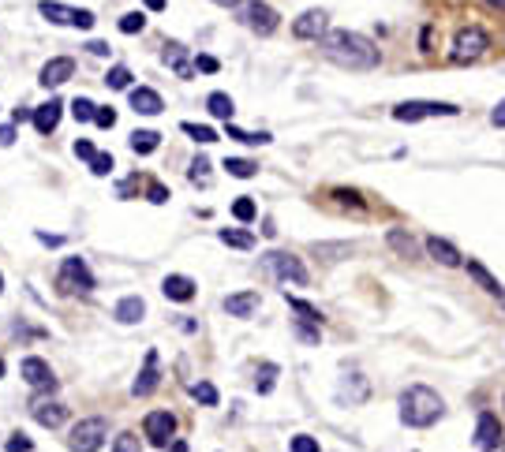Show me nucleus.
Listing matches in <instances>:
<instances>
[{
	"label": "nucleus",
	"instance_id": "1",
	"mask_svg": "<svg viewBox=\"0 0 505 452\" xmlns=\"http://www.w3.org/2000/svg\"><path fill=\"white\" fill-rule=\"evenodd\" d=\"M322 52H326V60H334L337 68H348V71H370L378 64L375 42L356 30H329L322 37Z\"/></svg>",
	"mask_w": 505,
	"mask_h": 452
},
{
	"label": "nucleus",
	"instance_id": "2",
	"mask_svg": "<svg viewBox=\"0 0 505 452\" xmlns=\"http://www.w3.org/2000/svg\"><path fill=\"white\" fill-rule=\"evenodd\" d=\"M442 396H438L434 389H427V385H408V389L401 393V422L404 427H434L438 419H442Z\"/></svg>",
	"mask_w": 505,
	"mask_h": 452
},
{
	"label": "nucleus",
	"instance_id": "3",
	"mask_svg": "<svg viewBox=\"0 0 505 452\" xmlns=\"http://www.w3.org/2000/svg\"><path fill=\"white\" fill-rule=\"evenodd\" d=\"M57 288L60 291H68V296H90L94 291V273L86 270V262L83 258H64L60 265V277H57Z\"/></svg>",
	"mask_w": 505,
	"mask_h": 452
},
{
	"label": "nucleus",
	"instance_id": "4",
	"mask_svg": "<svg viewBox=\"0 0 505 452\" xmlns=\"http://www.w3.org/2000/svg\"><path fill=\"white\" fill-rule=\"evenodd\" d=\"M490 49V34L483 26H464L453 37V60L457 64H468V60H480L483 52Z\"/></svg>",
	"mask_w": 505,
	"mask_h": 452
},
{
	"label": "nucleus",
	"instance_id": "5",
	"mask_svg": "<svg viewBox=\"0 0 505 452\" xmlns=\"http://www.w3.org/2000/svg\"><path fill=\"white\" fill-rule=\"evenodd\" d=\"M262 265L277 277V281L307 284V270H303V262L292 258V255H285V250H266V255H262Z\"/></svg>",
	"mask_w": 505,
	"mask_h": 452
},
{
	"label": "nucleus",
	"instance_id": "6",
	"mask_svg": "<svg viewBox=\"0 0 505 452\" xmlns=\"http://www.w3.org/2000/svg\"><path fill=\"white\" fill-rule=\"evenodd\" d=\"M105 434H109L105 419H83V422L72 430L68 448H72V452H98V448L105 445Z\"/></svg>",
	"mask_w": 505,
	"mask_h": 452
},
{
	"label": "nucleus",
	"instance_id": "7",
	"mask_svg": "<svg viewBox=\"0 0 505 452\" xmlns=\"http://www.w3.org/2000/svg\"><path fill=\"white\" fill-rule=\"evenodd\" d=\"M457 112H460L457 105H446V101H404L393 109V120L416 124V120H427V116H457Z\"/></svg>",
	"mask_w": 505,
	"mask_h": 452
},
{
	"label": "nucleus",
	"instance_id": "8",
	"mask_svg": "<svg viewBox=\"0 0 505 452\" xmlns=\"http://www.w3.org/2000/svg\"><path fill=\"white\" fill-rule=\"evenodd\" d=\"M42 16L49 23H60V26H79V30H90L94 26V11H86V8H64L57 4V0H42Z\"/></svg>",
	"mask_w": 505,
	"mask_h": 452
},
{
	"label": "nucleus",
	"instance_id": "9",
	"mask_svg": "<svg viewBox=\"0 0 505 452\" xmlns=\"http://www.w3.org/2000/svg\"><path fill=\"white\" fill-rule=\"evenodd\" d=\"M240 19H244L255 34H273L277 23H281V16H277L270 4H262V0H247V4L240 8Z\"/></svg>",
	"mask_w": 505,
	"mask_h": 452
},
{
	"label": "nucleus",
	"instance_id": "10",
	"mask_svg": "<svg viewBox=\"0 0 505 452\" xmlns=\"http://www.w3.org/2000/svg\"><path fill=\"white\" fill-rule=\"evenodd\" d=\"M142 430H146V437H150V445H169V437L176 434V419L169 415V411H150L146 415V422H142Z\"/></svg>",
	"mask_w": 505,
	"mask_h": 452
},
{
	"label": "nucleus",
	"instance_id": "11",
	"mask_svg": "<svg viewBox=\"0 0 505 452\" xmlns=\"http://www.w3.org/2000/svg\"><path fill=\"white\" fill-rule=\"evenodd\" d=\"M292 34L296 37H303V42H318V37H326L329 30H326V11L322 8H311V11H303V16L292 23Z\"/></svg>",
	"mask_w": 505,
	"mask_h": 452
},
{
	"label": "nucleus",
	"instance_id": "12",
	"mask_svg": "<svg viewBox=\"0 0 505 452\" xmlns=\"http://www.w3.org/2000/svg\"><path fill=\"white\" fill-rule=\"evenodd\" d=\"M498 441H501V422H498V415L483 411L480 422H475V448H480V452H494Z\"/></svg>",
	"mask_w": 505,
	"mask_h": 452
},
{
	"label": "nucleus",
	"instance_id": "13",
	"mask_svg": "<svg viewBox=\"0 0 505 452\" xmlns=\"http://www.w3.org/2000/svg\"><path fill=\"white\" fill-rule=\"evenodd\" d=\"M23 378H26V385H34V389H57V381H52V370H49V363L45 359H38V355H30V359H23Z\"/></svg>",
	"mask_w": 505,
	"mask_h": 452
},
{
	"label": "nucleus",
	"instance_id": "14",
	"mask_svg": "<svg viewBox=\"0 0 505 452\" xmlns=\"http://www.w3.org/2000/svg\"><path fill=\"white\" fill-rule=\"evenodd\" d=\"M72 75H75V60H68V57H57V60H49L45 68H42V75H38V83H42V86L49 90V86H64Z\"/></svg>",
	"mask_w": 505,
	"mask_h": 452
},
{
	"label": "nucleus",
	"instance_id": "15",
	"mask_svg": "<svg viewBox=\"0 0 505 452\" xmlns=\"http://www.w3.org/2000/svg\"><path fill=\"white\" fill-rule=\"evenodd\" d=\"M157 381H161V374H157V352L150 348V352H146L142 370H139V378H135V385H131V393H135V396H150L157 389Z\"/></svg>",
	"mask_w": 505,
	"mask_h": 452
},
{
	"label": "nucleus",
	"instance_id": "16",
	"mask_svg": "<svg viewBox=\"0 0 505 452\" xmlns=\"http://www.w3.org/2000/svg\"><path fill=\"white\" fill-rule=\"evenodd\" d=\"M161 291H165V299H172V303H188V299H195V281H191V277L172 273V277L161 281Z\"/></svg>",
	"mask_w": 505,
	"mask_h": 452
},
{
	"label": "nucleus",
	"instance_id": "17",
	"mask_svg": "<svg viewBox=\"0 0 505 452\" xmlns=\"http://www.w3.org/2000/svg\"><path fill=\"white\" fill-rule=\"evenodd\" d=\"M468 277H472V281L487 291V296H498V299H505V288H501V281H498V277H490V270H487L483 262L468 258Z\"/></svg>",
	"mask_w": 505,
	"mask_h": 452
},
{
	"label": "nucleus",
	"instance_id": "18",
	"mask_svg": "<svg viewBox=\"0 0 505 452\" xmlns=\"http://www.w3.org/2000/svg\"><path fill=\"white\" fill-rule=\"evenodd\" d=\"M427 255H431L438 265H449V270H453V265H460V250L449 243V239L431 236V239H427Z\"/></svg>",
	"mask_w": 505,
	"mask_h": 452
},
{
	"label": "nucleus",
	"instance_id": "19",
	"mask_svg": "<svg viewBox=\"0 0 505 452\" xmlns=\"http://www.w3.org/2000/svg\"><path fill=\"white\" fill-rule=\"evenodd\" d=\"M131 109L142 112V116H157L165 105H161V98H157L150 86H135V90H131Z\"/></svg>",
	"mask_w": 505,
	"mask_h": 452
},
{
	"label": "nucleus",
	"instance_id": "20",
	"mask_svg": "<svg viewBox=\"0 0 505 452\" xmlns=\"http://www.w3.org/2000/svg\"><path fill=\"white\" fill-rule=\"evenodd\" d=\"M225 311L232 318H251L259 311V291H236V296L225 299Z\"/></svg>",
	"mask_w": 505,
	"mask_h": 452
},
{
	"label": "nucleus",
	"instance_id": "21",
	"mask_svg": "<svg viewBox=\"0 0 505 452\" xmlns=\"http://www.w3.org/2000/svg\"><path fill=\"white\" fill-rule=\"evenodd\" d=\"M60 109H64L60 101L38 105V109H34V127L42 131V135H52V131H57V124H60Z\"/></svg>",
	"mask_w": 505,
	"mask_h": 452
},
{
	"label": "nucleus",
	"instance_id": "22",
	"mask_svg": "<svg viewBox=\"0 0 505 452\" xmlns=\"http://www.w3.org/2000/svg\"><path fill=\"white\" fill-rule=\"evenodd\" d=\"M142 314H146V303L139 296H124L120 303H116V311H113V318H116V322H124V325H135Z\"/></svg>",
	"mask_w": 505,
	"mask_h": 452
},
{
	"label": "nucleus",
	"instance_id": "23",
	"mask_svg": "<svg viewBox=\"0 0 505 452\" xmlns=\"http://www.w3.org/2000/svg\"><path fill=\"white\" fill-rule=\"evenodd\" d=\"M34 419L42 422V427L57 430L60 422L68 419V407H64V404H34Z\"/></svg>",
	"mask_w": 505,
	"mask_h": 452
},
{
	"label": "nucleus",
	"instance_id": "24",
	"mask_svg": "<svg viewBox=\"0 0 505 452\" xmlns=\"http://www.w3.org/2000/svg\"><path fill=\"white\" fill-rule=\"evenodd\" d=\"M385 239H390V247L397 250V255H404V258H416L419 255V243L404 228H390V236H385Z\"/></svg>",
	"mask_w": 505,
	"mask_h": 452
},
{
	"label": "nucleus",
	"instance_id": "25",
	"mask_svg": "<svg viewBox=\"0 0 505 452\" xmlns=\"http://www.w3.org/2000/svg\"><path fill=\"white\" fill-rule=\"evenodd\" d=\"M206 109H210V116H217V120H225V124H229L232 112H236V105H232L229 94H210V98H206Z\"/></svg>",
	"mask_w": 505,
	"mask_h": 452
},
{
	"label": "nucleus",
	"instance_id": "26",
	"mask_svg": "<svg viewBox=\"0 0 505 452\" xmlns=\"http://www.w3.org/2000/svg\"><path fill=\"white\" fill-rule=\"evenodd\" d=\"M217 239H221V243H229V247H240V250H251V247H255V236H251V232H240V228H221Z\"/></svg>",
	"mask_w": 505,
	"mask_h": 452
},
{
	"label": "nucleus",
	"instance_id": "27",
	"mask_svg": "<svg viewBox=\"0 0 505 452\" xmlns=\"http://www.w3.org/2000/svg\"><path fill=\"white\" fill-rule=\"evenodd\" d=\"M225 168H229V176H236V180H251L259 172V165L244 161V157H225Z\"/></svg>",
	"mask_w": 505,
	"mask_h": 452
},
{
	"label": "nucleus",
	"instance_id": "28",
	"mask_svg": "<svg viewBox=\"0 0 505 452\" xmlns=\"http://www.w3.org/2000/svg\"><path fill=\"white\" fill-rule=\"evenodd\" d=\"M157 142H161L157 131H135V135H131V150H135V153H154Z\"/></svg>",
	"mask_w": 505,
	"mask_h": 452
},
{
	"label": "nucleus",
	"instance_id": "29",
	"mask_svg": "<svg viewBox=\"0 0 505 452\" xmlns=\"http://www.w3.org/2000/svg\"><path fill=\"white\" fill-rule=\"evenodd\" d=\"M277 374H281V370H277L273 363H262V366H259V374H255V389H259L262 396H266V393H273Z\"/></svg>",
	"mask_w": 505,
	"mask_h": 452
},
{
	"label": "nucleus",
	"instance_id": "30",
	"mask_svg": "<svg viewBox=\"0 0 505 452\" xmlns=\"http://www.w3.org/2000/svg\"><path fill=\"white\" fill-rule=\"evenodd\" d=\"M288 307L300 314L296 322H311V325H318V322H322V311H318V307H311V303H303V299H296V296L288 299Z\"/></svg>",
	"mask_w": 505,
	"mask_h": 452
},
{
	"label": "nucleus",
	"instance_id": "31",
	"mask_svg": "<svg viewBox=\"0 0 505 452\" xmlns=\"http://www.w3.org/2000/svg\"><path fill=\"white\" fill-rule=\"evenodd\" d=\"M225 131H229V139H236V142H247V146H266V142H270V135H266V131H259V135H251V131H240V127H225Z\"/></svg>",
	"mask_w": 505,
	"mask_h": 452
},
{
	"label": "nucleus",
	"instance_id": "32",
	"mask_svg": "<svg viewBox=\"0 0 505 452\" xmlns=\"http://www.w3.org/2000/svg\"><path fill=\"white\" fill-rule=\"evenodd\" d=\"M165 60L172 64V68H176V75H183V79L191 75V68H188V64H183V45H176V42H172V45L165 49Z\"/></svg>",
	"mask_w": 505,
	"mask_h": 452
},
{
	"label": "nucleus",
	"instance_id": "33",
	"mask_svg": "<svg viewBox=\"0 0 505 452\" xmlns=\"http://www.w3.org/2000/svg\"><path fill=\"white\" fill-rule=\"evenodd\" d=\"M191 396H195V400H203L206 407L217 404V389H214L210 381H195V385H191Z\"/></svg>",
	"mask_w": 505,
	"mask_h": 452
},
{
	"label": "nucleus",
	"instance_id": "34",
	"mask_svg": "<svg viewBox=\"0 0 505 452\" xmlns=\"http://www.w3.org/2000/svg\"><path fill=\"white\" fill-rule=\"evenodd\" d=\"M72 116H75V120H94V116H98V105L90 101V98H75V101H72Z\"/></svg>",
	"mask_w": 505,
	"mask_h": 452
},
{
	"label": "nucleus",
	"instance_id": "35",
	"mask_svg": "<svg viewBox=\"0 0 505 452\" xmlns=\"http://www.w3.org/2000/svg\"><path fill=\"white\" fill-rule=\"evenodd\" d=\"M232 217H236V221H244V224H247V221H255V202H251L247 195H244V198H236V202H232Z\"/></svg>",
	"mask_w": 505,
	"mask_h": 452
},
{
	"label": "nucleus",
	"instance_id": "36",
	"mask_svg": "<svg viewBox=\"0 0 505 452\" xmlns=\"http://www.w3.org/2000/svg\"><path fill=\"white\" fill-rule=\"evenodd\" d=\"M183 135H191L195 142H217L214 127H198V124H183Z\"/></svg>",
	"mask_w": 505,
	"mask_h": 452
},
{
	"label": "nucleus",
	"instance_id": "37",
	"mask_svg": "<svg viewBox=\"0 0 505 452\" xmlns=\"http://www.w3.org/2000/svg\"><path fill=\"white\" fill-rule=\"evenodd\" d=\"M188 176H191V183H210V161H206V157H195Z\"/></svg>",
	"mask_w": 505,
	"mask_h": 452
},
{
	"label": "nucleus",
	"instance_id": "38",
	"mask_svg": "<svg viewBox=\"0 0 505 452\" xmlns=\"http://www.w3.org/2000/svg\"><path fill=\"white\" fill-rule=\"evenodd\" d=\"M105 83H109L113 90H127L131 86V71L127 68H113L109 75H105Z\"/></svg>",
	"mask_w": 505,
	"mask_h": 452
},
{
	"label": "nucleus",
	"instance_id": "39",
	"mask_svg": "<svg viewBox=\"0 0 505 452\" xmlns=\"http://www.w3.org/2000/svg\"><path fill=\"white\" fill-rule=\"evenodd\" d=\"M288 448L292 452H322V448H318V441H314V437H307V434H296L288 441Z\"/></svg>",
	"mask_w": 505,
	"mask_h": 452
},
{
	"label": "nucleus",
	"instance_id": "40",
	"mask_svg": "<svg viewBox=\"0 0 505 452\" xmlns=\"http://www.w3.org/2000/svg\"><path fill=\"white\" fill-rule=\"evenodd\" d=\"M142 26H146V16H139V11H127V16L120 19V30L124 34H139Z\"/></svg>",
	"mask_w": 505,
	"mask_h": 452
},
{
	"label": "nucleus",
	"instance_id": "41",
	"mask_svg": "<svg viewBox=\"0 0 505 452\" xmlns=\"http://www.w3.org/2000/svg\"><path fill=\"white\" fill-rule=\"evenodd\" d=\"M296 337L307 340V344H318V340H322V329L311 325V322H296Z\"/></svg>",
	"mask_w": 505,
	"mask_h": 452
},
{
	"label": "nucleus",
	"instance_id": "42",
	"mask_svg": "<svg viewBox=\"0 0 505 452\" xmlns=\"http://www.w3.org/2000/svg\"><path fill=\"white\" fill-rule=\"evenodd\" d=\"M113 452H142L139 437L135 434H120V437H116V445H113Z\"/></svg>",
	"mask_w": 505,
	"mask_h": 452
},
{
	"label": "nucleus",
	"instance_id": "43",
	"mask_svg": "<svg viewBox=\"0 0 505 452\" xmlns=\"http://www.w3.org/2000/svg\"><path fill=\"white\" fill-rule=\"evenodd\" d=\"M90 172H94V176H109V172H113V157L109 153H98L94 161H90Z\"/></svg>",
	"mask_w": 505,
	"mask_h": 452
},
{
	"label": "nucleus",
	"instance_id": "44",
	"mask_svg": "<svg viewBox=\"0 0 505 452\" xmlns=\"http://www.w3.org/2000/svg\"><path fill=\"white\" fill-rule=\"evenodd\" d=\"M334 198H337L341 206H352V209H360V206H363V198H360V195H356V191H344V187H337V191H334Z\"/></svg>",
	"mask_w": 505,
	"mask_h": 452
},
{
	"label": "nucleus",
	"instance_id": "45",
	"mask_svg": "<svg viewBox=\"0 0 505 452\" xmlns=\"http://www.w3.org/2000/svg\"><path fill=\"white\" fill-rule=\"evenodd\" d=\"M4 448H8V452H30L34 445H30V437H26V434H11Z\"/></svg>",
	"mask_w": 505,
	"mask_h": 452
},
{
	"label": "nucleus",
	"instance_id": "46",
	"mask_svg": "<svg viewBox=\"0 0 505 452\" xmlns=\"http://www.w3.org/2000/svg\"><path fill=\"white\" fill-rule=\"evenodd\" d=\"M146 195H150V202H154V206L169 202V187H161V183H150V187H146Z\"/></svg>",
	"mask_w": 505,
	"mask_h": 452
},
{
	"label": "nucleus",
	"instance_id": "47",
	"mask_svg": "<svg viewBox=\"0 0 505 452\" xmlns=\"http://www.w3.org/2000/svg\"><path fill=\"white\" fill-rule=\"evenodd\" d=\"M75 157H83V161H94L98 153H94V146H90L86 139H79V142H75Z\"/></svg>",
	"mask_w": 505,
	"mask_h": 452
},
{
	"label": "nucleus",
	"instance_id": "48",
	"mask_svg": "<svg viewBox=\"0 0 505 452\" xmlns=\"http://www.w3.org/2000/svg\"><path fill=\"white\" fill-rule=\"evenodd\" d=\"M94 124H98V127H105V131H109V127L116 124V112H113V109H98V116H94Z\"/></svg>",
	"mask_w": 505,
	"mask_h": 452
},
{
	"label": "nucleus",
	"instance_id": "49",
	"mask_svg": "<svg viewBox=\"0 0 505 452\" xmlns=\"http://www.w3.org/2000/svg\"><path fill=\"white\" fill-rule=\"evenodd\" d=\"M195 68H198V71H206V75H214V71L221 68V64H217L214 57H195Z\"/></svg>",
	"mask_w": 505,
	"mask_h": 452
},
{
	"label": "nucleus",
	"instance_id": "50",
	"mask_svg": "<svg viewBox=\"0 0 505 452\" xmlns=\"http://www.w3.org/2000/svg\"><path fill=\"white\" fill-rule=\"evenodd\" d=\"M490 124H494V127H505V98L498 101V109L490 112Z\"/></svg>",
	"mask_w": 505,
	"mask_h": 452
},
{
	"label": "nucleus",
	"instance_id": "51",
	"mask_svg": "<svg viewBox=\"0 0 505 452\" xmlns=\"http://www.w3.org/2000/svg\"><path fill=\"white\" fill-rule=\"evenodd\" d=\"M16 142V127H0V146H11Z\"/></svg>",
	"mask_w": 505,
	"mask_h": 452
},
{
	"label": "nucleus",
	"instance_id": "52",
	"mask_svg": "<svg viewBox=\"0 0 505 452\" xmlns=\"http://www.w3.org/2000/svg\"><path fill=\"white\" fill-rule=\"evenodd\" d=\"M86 49L94 52V57H109V45H105V42H90Z\"/></svg>",
	"mask_w": 505,
	"mask_h": 452
},
{
	"label": "nucleus",
	"instance_id": "53",
	"mask_svg": "<svg viewBox=\"0 0 505 452\" xmlns=\"http://www.w3.org/2000/svg\"><path fill=\"white\" fill-rule=\"evenodd\" d=\"M38 239H42V243H49V247L60 243V236H45V232H38Z\"/></svg>",
	"mask_w": 505,
	"mask_h": 452
},
{
	"label": "nucleus",
	"instance_id": "54",
	"mask_svg": "<svg viewBox=\"0 0 505 452\" xmlns=\"http://www.w3.org/2000/svg\"><path fill=\"white\" fill-rule=\"evenodd\" d=\"M169 452H191V448H188V441H172Z\"/></svg>",
	"mask_w": 505,
	"mask_h": 452
},
{
	"label": "nucleus",
	"instance_id": "55",
	"mask_svg": "<svg viewBox=\"0 0 505 452\" xmlns=\"http://www.w3.org/2000/svg\"><path fill=\"white\" fill-rule=\"evenodd\" d=\"M146 8H150V11H161V8H165V0H146Z\"/></svg>",
	"mask_w": 505,
	"mask_h": 452
},
{
	"label": "nucleus",
	"instance_id": "56",
	"mask_svg": "<svg viewBox=\"0 0 505 452\" xmlns=\"http://www.w3.org/2000/svg\"><path fill=\"white\" fill-rule=\"evenodd\" d=\"M214 4H221V8H236L240 0H214Z\"/></svg>",
	"mask_w": 505,
	"mask_h": 452
},
{
	"label": "nucleus",
	"instance_id": "57",
	"mask_svg": "<svg viewBox=\"0 0 505 452\" xmlns=\"http://www.w3.org/2000/svg\"><path fill=\"white\" fill-rule=\"evenodd\" d=\"M490 8H498V11H505V0H487Z\"/></svg>",
	"mask_w": 505,
	"mask_h": 452
},
{
	"label": "nucleus",
	"instance_id": "58",
	"mask_svg": "<svg viewBox=\"0 0 505 452\" xmlns=\"http://www.w3.org/2000/svg\"><path fill=\"white\" fill-rule=\"evenodd\" d=\"M0 378H4V359H0Z\"/></svg>",
	"mask_w": 505,
	"mask_h": 452
},
{
	"label": "nucleus",
	"instance_id": "59",
	"mask_svg": "<svg viewBox=\"0 0 505 452\" xmlns=\"http://www.w3.org/2000/svg\"><path fill=\"white\" fill-rule=\"evenodd\" d=\"M0 291H4V281H0Z\"/></svg>",
	"mask_w": 505,
	"mask_h": 452
}]
</instances>
